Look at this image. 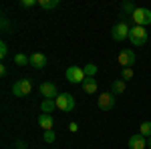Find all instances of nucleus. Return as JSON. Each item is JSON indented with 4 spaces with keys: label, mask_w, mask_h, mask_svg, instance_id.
<instances>
[{
    "label": "nucleus",
    "mask_w": 151,
    "mask_h": 149,
    "mask_svg": "<svg viewBox=\"0 0 151 149\" xmlns=\"http://www.w3.org/2000/svg\"><path fill=\"white\" fill-rule=\"evenodd\" d=\"M75 107H77V101L70 93H60L57 97V109L65 111V113H70V111H75Z\"/></svg>",
    "instance_id": "nucleus-1"
},
{
    "label": "nucleus",
    "mask_w": 151,
    "mask_h": 149,
    "mask_svg": "<svg viewBox=\"0 0 151 149\" xmlns=\"http://www.w3.org/2000/svg\"><path fill=\"white\" fill-rule=\"evenodd\" d=\"M147 38H149V32H147V28H143V26H133L131 32H129V40L135 46H143L147 42Z\"/></svg>",
    "instance_id": "nucleus-2"
},
{
    "label": "nucleus",
    "mask_w": 151,
    "mask_h": 149,
    "mask_svg": "<svg viewBox=\"0 0 151 149\" xmlns=\"http://www.w3.org/2000/svg\"><path fill=\"white\" fill-rule=\"evenodd\" d=\"M30 91H32L30 79H20V81H16V83L12 85V95H14V97H28Z\"/></svg>",
    "instance_id": "nucleus-3"
},
{
    "label": "nucleus",
    "mask_w": 151,
    "mask_h": 149,
    "mask_svg": "<svg viewBox=\"0 0 151 149\" xmlns=\"http://www.w3.org/2000/svg\"><path fill=\"white\" fill-rule=\"evenodd\" d=\"M129 32H131V28L127 26V22H125V20L117 22L115 26L111 28V36H113V40H117V42H121V40L129 38Z\"/></svg>",
    "instance_id": "nucleus-4"
},
{
    "label": "nucleus",
    "mask_w": 151,
    "mask_h": 149,
    "mask_svg": "<svg viewBox=\"0 0 151 149\" xmlns=\"http://www.w3.org/2000/svg\"><path fill=\"white\" fill-rule=\"evenodd\" d=\"M133 22H135V26H147V24H151V10L149 8H137V10L133 12Z\"/></svg>",
    "instance_id": "nucleus-5"
},
{
    "label": "nucleus",
    "mask_w": 151,
    "mask_h": 149,
    "mask_svg": "<svg viewBox=\"0 0 151 149\" xmlns=\"http://www.w3.org/2000/svg\"><path fill=\"white\" fill-rule=\"evenodd\" d=\"M65 77H67V81L69 83H73V85H83V81L87 79L85 77V71L81 69V67H77V65H73V67H69L67 69V73H65Z\"/></svg>",
    "instance_id": "nucleus-6"
},
{
    "label": "nucleus",
    "mask_w": 151,
    "mask_h": 149,
    "mask_svg": "<svg viewBox=\"0 0 151 149\" xmlns=\"http://www.w3.org/2000/svg\"><path fill=\"white\" fill-rule=\"evenodd\" d=\"M97 105H99L101 111L113 109V107H115V95H113V93H101V95L97 97Z\"/></svg>",
    "instance_id": "nucleus-7"
},
{
    "label": "nucleus",
    "mask_w": 151,
    "mask_h": 149,
    "mask_svg": "<svg viewBox=\"0 0 151 149\" xmlns=\"http://www.w3.org/2000/svg\"><path fill=\"white\" fill-rule=\"evenodd\" d=\"M117 60H119V65H121L123 69H127V67H131V65L135 63V53H133V50H129V48H125V50H121V53H119Z\"/></svg>",
    "instance_id": "nucleus-8"
},
{
    "label": "nucleus",
    "mask_w": 151,
    "mask_h": 149,
    "mask_svg": "<svg viewBox=\"0 0 151 149\" xmlns=\"http://www.w3.org/2000/svg\"><path fill=\"white\" fill-rule=\"evenodd\" d=\"M40 95L45 97V99H57L58 97V89L55 83H42L40 85Z\"/></svg>",
    "instance_id": "nucleus-9"
},
{
    "label": "nucleus",
    "mask_w": 151,
    "mask_h": 149,
    "mask_svg": "<svg viewBox=\"0 0 151 149\" xmlns=\"http://www.w3.org/2000/svg\"><path fill=\"white\" fill-rule=\"evenodd\" d=\"M145 147H147V139L141 133H137V135H133L129 139V149H145Z\"/></svg>",
    "instance_id": "nucleus-10"
},
{
    "label": "nucleus",
    "mask_w": 151,
    "mask_h": 149,
    "mask_svg": "<svg viewBox=\"0 0 151 149\" xmlns=\"http://www.w3.org/2000/svg\"><path fill=\"white\" fill-rule=\"evenodd\" d=\"M38 125H40V129H45V131H50V129L55 127V119H52V115L40 113V115H38Z\"/></svg>",
    "instance_id": "nucleus-11"
},
{
    "label": "nucleus",
    "mask_w": 151,
    "mask_h": 149,
    "mask_svg": "<svg viewBox=\"0 0 151 149\" xmlns=\"http://www.w3.org/2000/svg\"><path fill=\"white\" fill-rule=\"evenodd\" d=\"M30 65H32L35 69H45V67H47V57H45L42 53H32V55H30Z\"/></svg>",
    "instance_id": "nucleus-12"
},
{
    "label": "nucleus",
    "mask_w": 151,
    "mask_h": 149,
    "mask_svg": "<svg viewBox=\"0 0 151 149\" xmlns=\"http://www.w3.org/2000/svg\"><path fill=\"white\" fill-rule=\"evenodd\" d=\"M81 87H83V91L89 93V95H95V93H97V89H99V87H97V81L91 79V77H87V79L83 81Z\"/></svg>",
    "instance_id": "nucleus-13"
},
{
    "label": "nucleus",
    "mask_w": 151,
    "mask_h": 149,
    "mask_svg": "<svg viewBox=\"0 0 151 149\" xmlns=\"http://www.w3.org/2000/svg\"><path fill=\"white\" fill-rule=\"evenodd\" d=\"M40 109H42V113L50 115L55 109H57V99H42V103H40Z\"/></svg>",
    "instance_id": "nucleus-14"
},
{
    "label": "nucleus",
    "mask_w": 151,
    "mask_h": 149,
    "mask_svg": "<svg viewBox=\"0 0 151 149\" xmlns=\"http://www.w3.org/2000/svg\"><path fill=\"white\" fill-rule=\"evenodd\" d=\"M125 87H127V81H123V79L113 81V85H111V93H113V95H121V93H125Z\"/></svg>",
    "instance_id": "nucleus-15"
},
{
    "label": "nucleus",
    "mask_w": 151,
    "mask_h": 149,
    "mask_svg": "<svg viewBox=\"0 0 151 149\" xmlns=\"http://www.w3.org/2000/svg\"><path fill=\"white\" fill-rule=\"evenodd\" d=\"M14 65H18V67L30 65V57H26V55H22V53H18V55H14Z\"/></svg>",
    "instance_id": "nucleus-16"
},
{
    "label": "nucleus",
    "mask_w": 151,
    "mask_h": 149,
    "mask_svg": "<svg viewBox=\"0 0 151 149\" xmlns=\"http://www.w3.org/2000/svg\"><path fill=\"white\" fill-rule=\"evenodd\" d=\"M38 6L45 8V10H52L58 6V0H38Z\"/></svg>",
    "instance_id": "nucleus-17"
},
{
    "label": "nucleus",
    "mask_w": 151,
    "mask_h": 149,
    "mask_svg": "<svg viewBox=\"0 0 151 149\" xmlns=\"http://www.w3.org/2000/svg\"><path fill=\"white\" fill-rule=\"evenodd\" d=\"M139 133L143 137H151V121H143V123H141Z\"/></svg>",
    "instance_id": "nucleus-18"
},
{
    "label": "nucleus",
    "mask_w": 151,
    "mask_h": 149,
    "mask_svg": "<svg viewBox=\"0 0 151 149\" xmlns=\"http://www.w3.org/2000/svg\"><path fill=\"white\" fill-rule=\"evenodd\" d=\"M83 71H85V77H91V79H93L99 69H97V65H93V63H91V65H85V67H83Z\"/></svg>",
    "instance_id": "nucleus-19"
},
{
    "label": "nucleus",
    "mask_w": 151,
    "mask_h": 149,
    "mask_svg": "<svg viewBox=\"0 0 151 149\" xmlns=\"http://www.w3.org/2000/svg\"><path fill=\"white\" fill-rule=\"evenodd\" d=\"M133 75H135V73H133V69H131V67L121 69V79H123V81H131V79H133Z\"/></svg>",
    "instance_id": "nucleus-20"
},
{
    "label": "nucleus",
    "mask_w": 151,
    "mask_h": 149,
    "mask_svg": "<svg viewBox=\"0 0 151 149\" xmlns=\"http://www.w3.org/2000/svg\"><path fill=\"white\" fill-rule=\"evenodd\" d=\"M123 10L127 12V14H131V16H133V12L137 10V6H135L133 2H123Z\"/></svg>",
    "instance_id": "nucleus-21"
},
{
    "label": "nucleus",
    "mask_w": 151,
    "mask_h": 149,
    "mask_svg": "<svg viewBox=\"0 0 151 149\" xmlns=\"http://www.w3.org/2000/svg\"><path fill=\"white\" fill-rule=\"evenodd\" d=\"M45 141L47 143H55V131L50 129V131H45Z\"/></svg>",
    "instance_id": "nucleus-22"
},
{
    "label": "nucleus",
    "mask_w": 151,
    "mask_h": 149,
    "mask_svg": "<svg viewBox=\"0 0 151 149\" xmlns=\"http://www.w3.org/2000/svg\"><path fill=\"white\" fill-rule=\"evenodd\" d=\"M38 4V0H22L20 2V6H24V8H30V6H36Z\"/></svg>",
    "instance_id": "nucleus-23"
},
{
    "label": "nucleus",
    "mask_w": 151,
    "mask_h": 149,
    "mask_svg": "<svg viewBox=\"0 0 151 149\" xmlns=\"http://www.w3.org/2000/svg\"><path fill=\"white\" fill-rule=\"evenodd\" d=\"M8 55V46H6V42H0V57L4 58Z\"/></svg>",
    "instance_id": "nucleus-24"
},
{
    "label": "nucleus",
    "mask_w": 151,
    "mask_h": 149,
    "mask_svg": "<svg viewBox=\"0 0 151 149\" xmlns=\"http://www.w3.org/2000/svg\"><path fill=\"white\" fill-rule=\"evenodd\" d=\"M69 131H70V133H77V131H79V125H77L75 121H73V123H69Z\"/></svg>",
    "instance_id": "nucleus-25"
},
{
    "label": "nucleus",
    "mask_w": 151,
    "mask_h": 149,
    "mask_svg": "<svg viewBox=\"0 0 151 149\" xmlns=\"http://www.w3.org/2000/svg\"><path fill=\"white\" fill-rule=\"evenodd\" d=\"M16 149H24V141H16Z\"/></svg>",
    "instance_id": "nucleus-26"
},
{
    "label": "nucleus",
    "mask_w": 151,
    "mask_h": 149,
    "mask_svg": "<svg viewBox=\"0 0 151 149\" xmlns=\"http://www.w3.org/2000/svg\"><path fill=\"white\" fill-rule=\"evenodd\" d=\"M147 147H149V149H151V139H149V141H147Z\"/></svg>",
    "instance_id": "nucleus-27"
}]
</instances>
